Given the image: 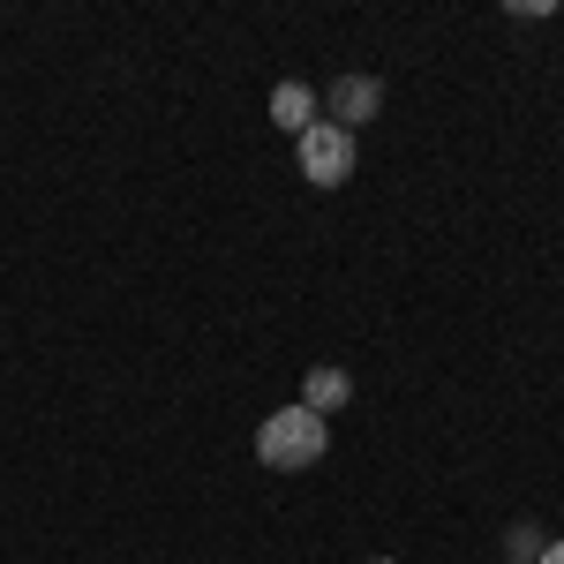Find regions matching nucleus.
Instances as JSON below:
<instances>
[{
    "label": "nucleus",
    "instance_id": "1",
    "mask_svg": "<svg viewBox=\"0 0 564 564\" xmlns=\"http://www.w3.org/2000/svg\"><path fill=\"white\" fill-rule=\"evenodd\" d=\"M324 452H332V422L308 414V406H279V414L257 422V459L279 467V475H302V467H316Z\"/></svg>",
    "mask_w": 564,
    "mask_h": 564
},
{
    "label": "nucleus",
    "instance_id": "2",
    "mask_svg": "<svg viewBox=\"0 0 564 564\" xmlns=\"http://www.w3.org/2000/svg\"><path fill=\"white\" fill-rule=\"evenodd\" d=\"M294 166H302L308 188H339V181H354V135L316 121L308 135H294Z\"/></svg>",
    "mask_w": 564,
    "mask_h": 564
},
{
    "label": "nucleus",
    "instance_id": "3",
    "mask_svg": "<svg viewBox=\"0 0 564 564\" xmlns=\"http://www.w3.org/2000/svg\"><path fill=\"white\" fill-rule=\"evenodd\" d=\"M324 106H332V129H369V121H377V106H384V84H377V76H361V68H354V76H339V84L324 90Z\"/></svg>",
    "mask_w": 564,
    "mask_h": 564
},
{
    "label": "nucleus",
    "instance_id": "4",
    "mask_svg": "<svg viewBox=\"0 0 564 564\" xmlns=\"http://www.w3.org/2000/svg\"><path fill=\"white\" fill-rule=\"evenodd\" d=\"M347 399H354V384H347V369H332V361L302 377V406H308V414H324V422H332V414H339Z\"/></svg>",
    "mask_w": 564,
    "mask_h": 564
},
{
    "label": "nucleus",
    "instance_id": "5",
    "mask_svg": "<svg viewBox=\"0 0 564 564\" xmlns=\"http://www.w3.org/2000/svg\"><path fill=\"white\" fill-rule=\"evenodd\" d=\"M316 106H324V98H316L308 84H279V90H271V121H279L286 135H308V129H316Z\"/></svg>",
    "mask_w": 564,
    "mask_h": 564
},
{
    "label": "nucleus",
    "instance_id": "6",
    "mask_svg": "<svg viewBox=\"0 0 564 564\" xmlns=\"http://www.w3.org/2000/svg\"><path fill=\"white\" fill-rule=\"evenodd\" d=\"M542 542H550V534H542L534 520H520L512 534H505V557H512V564H534V557H542Z\"/></svg>",
    "mask_w": 564,
    "mask_h": 564
},
{
    "label": "nucleus",
    "instance_id": "7",
    "mask_svg": "<svg viewBox=\"0 0 564 564\" xmlns=\"http://www.w3.org/2000/svg\"><path fill=\"white\" fill-rule=\"evenodd\" d=\"M534 564H564V534H557V542H542V557H534Z\"/></svg>",
    "mask_w": 564,
    "mask_h": 564
},
{
    "label": "nucleus",
    "instance_id": "8",
    "mask_svg": "<svg viewBox=\"0 0 564 564\" xmlns=\"http://www.w3.org/2000/svg\"><path fill=\"white\" fill-rule=\"evenodd\" d=\"M369 564H391V557H369Z\"/></svg>",
    "mask_w": 564,
    "mask_h": 564
}]
</instances>
